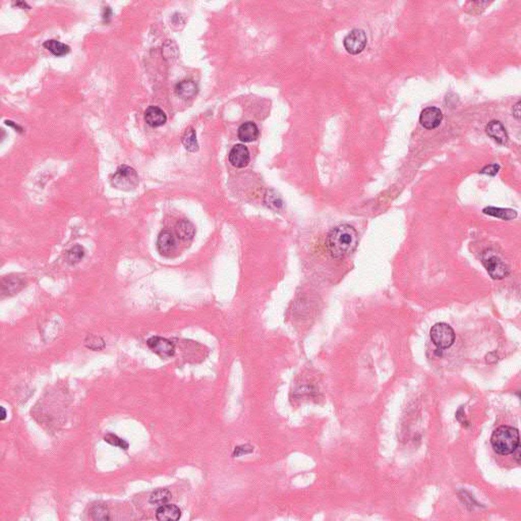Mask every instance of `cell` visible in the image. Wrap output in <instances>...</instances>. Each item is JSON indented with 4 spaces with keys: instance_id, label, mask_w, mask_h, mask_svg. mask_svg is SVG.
<instances>
[{
    "instance_id": "obj_1",
    "label": "cell",
    "mask_w": 521,
    "mask_h": 521,
    "mask_svg": "<svg viewBox=\"0 0 521 521\" xmlns=\"http://www.w3.org/2000/svg\"><path fill=\"white\" fill-rule=\"evenodd\" d=\"M358 244V234L348 224L339 225L332 229L327 237V245L331 256L340 260L354 252Z\"/></svg>"
},
{
    "instance_id": "obj_2",
    "label": "cell",
    "mask_w": 521,
    "mask_h": 521,
    "mask_svg": "<svg viewBox=\"0 0 521 521\" xmlns=\"http://www.w3.org/2000/svg\"><path fill=\"white\" fill-rule=\"evenodd\" d=\"M491 444L494 451L502 456L512 454L520 444L519 432L510 426L497 428L491 437Z\"/></svg>"
},
{
    "instance_id": "obj_3",
    "label": "cell",
    "mask_w": 521,
    "mask_h": 521,
    "mask_svg": "<svg viewBox=\"0 0 521 521\" xmlns=\"http://www.w3.org/2000/svg\"><path fill=\"white\" fill-rule=\"evenodd\" d=\"M431 339L438 349L451 348L455 341V332L446 323L435 324L430 332Z\"/></svg>"
},
{
    "instance_id": "obj_4",
    "label": "cell",
    "mask_w": 521,
    "mask_h": 521,
    "mask_svg": "<svg viewBox=\"0 0 521 521\" xmlns=\"http://www.w3.org/2000/svg\"><path fill=\"white\" fill-rule=\"evenodd\" d=\"M111 184L121 190H131L138 186L139 176L133 168L122 165L112 175Z\"/></svg>"
},
{
    "instance_id": "obj_5",
    "label": "cell",
    "mask_w": 521,
    "mask_h": 521,
    "mask_svg": "<svg viewBox=\"0 0 521 521\" xmlns=\"http://www.w3.org/2000/svg\"><path fill=\"white\" fill-rule=\"evenodd\" d=\"M483 264L487 269L489 275L495 280H501L505 278L509 274V269L506 264L491 250L484 253L483 255Z\"/></svg>"
},
{
    "instance_id": "obj_6",
    "label": "cell",
    "mask_w": 521,
    "mask_h": 521,
    "mask_svg": "<svg viewBox=\"0 0 521 521\" xmlns=\"http://www.w3.org/2000/svg\"><path fill=\"white\" fill-rule=\"evenodd\" d=\"M344 48L349 54L356 55L363 51L366 45V36L362 30L354 29L352 30L343 41Z\"/></svg>"
},
{
    "instance_id": "obj_7",
    "label": "cell",
    "mask_w": 521,
    "mask_h": 521,
    "mask_svg": "<svg viewBox=\"0 0 521 521\" xmlns=\"http://www.w3.org/2000/svg\"><path fill=\"white\" fill-rule=\"evenodd\" d=\"M147 345L154 353L162 358L170 357L174 354V345L171 341L162 337H151L147 341Z\"/></svg>"
},
{
    "instance_id": "obj_8",
    "label": "cell",
    "mask_w": 521,
    "mask_h": 521,
    "mask_svg": "<svg viewBox=\"0 0 521 521\" xmlns=\"http://www.w3.org/2000/svg\"><path fill=\"white\" fill-rule=\"evenodd\" d=\"M443 119L442 111L436 107H428L423 109L419 116L420 124L427 129H434L438 127Z\"/></svg>"
},
{
    "instance_id": "obj_9",
    "label": "cell",
    "mask_w": 521,
    "mask_h": 521,
    "mask_svg": "<svg viewBox=\"0 0 521 521\" xmlns=\"http://www.w3.org/2000/svg\"><path fill=\"white\" fill-rule=\"evenodd\" d=\"M229 162L236 168H243L249 163V152L244 145H235L229 153Z\"/></svg>"
},
{
    "instance_id": "obj_10",
    "label": "cell",
    "mask_w": 521,
    "mask_h": 521,
    "mask_svg": "<svg viewBox=\"0 0 521 521\" xmlns=\"http://www.w3.org/2000/svg\"><path fill=\"white\" fill-rule=\"evenodd\" d=\"M486 131L497 143H499L501 145H505L508 143V140H509L508 133L506 131V128L504 127V125L500 121L493 120V121L489 122L488 125L486 126Z\"/></svg>"
},
{
    "instance_id": "obj_11",
    "label": "cell",
    "mask_w": 521,
    "mask_h": 521,
    "mask_svg": "<svg viewBox=\"0 0 521 521\" xmlns=\"http://www.w3.org/2000/svg\"><path fill=\"white\" fill-rule=\"evenodd\" d=\"M157 247L158 250L164 256H168L171 253H173L176 247V241L174 238L173 233L169 230H163L161 232L157 239Z\"/></svg>"
},
{
    "instance_id": "obj_12",
    "label": "cell",
    "mask_w": 521,
    "mask_h": 521,
    "mask_svg": "<svg viewBox=\"0 0 521 521\" xmlns=\"http://www.w3.org/2000/svg\"><path fill=\"white\" fill-rule=\"evenodd\" d=\"M145 120L150 126L158 127L166 122L167 116L161 108L157 106H150L145 111Z\"/></svg>"
},
{
    "instance_id": "obj_13",
    "label": "cell",
    "mask_w": 521,
    "mask_h": 521,
    "mask_svg": "<svg viewBox=\"0 0 521 521\" xmlns=\"http://www.w3.org/2000/svg\"><path fill=\"white\" fill-rule=\"evenodd\" d=\"M259 128L258 126L252 122L247 121L241 124L238 128V139L243 143H250L256 141L259 138Z\"/></svg>"
},
{
    "instance_id": "obj_14",
    "label": "cell",
    "mask_w": 521,
    "mask_h": 521,
    "mask_svg": "<svg viewBox=\"0 0 521 521\" xmlns=\"http://www.w3.org/2000/svg\"><path fill=\"white\" fill-rule=\"evenodd\" d=\"M181 516L180 509L172 504H164L159 506L156 511V518L160 521L178 520Z\"/></svg>"
},
{
    "instance_id": "obj_15",
    "label": "cell",
    "mask_w": 521,
    "mask_h": 521,
    "mask_svg": "<svg viewBox=\"0 0 521 521\" xmlns=\"http://www.w3.org/2000/svg\"><path fill=\"white\" fill-rule=\"evenodd\" d=\"M175 92L180 98L189 99V98H192L197 94L198 87H197L196 83H194L192 81L184 80L176 85Z\"/></svg>"
},
{
    "instance_id": "obj_16",
    "label": "cell",
    "mask_w": 521,
    "mask_h": 521,
    "mask_svg": "<svg viewBox=\"0 0 521 521\" xmlns=\"http://www.w3.org/2000/svg\"><path fill=\"white\" fill-rule=\"evenodd\" d=\"M175 231H176V234L179 239H181L183 241H188V240L192 239V237L195 235V227L191 222L184 219V220L179 221L176 224Z\"/></svg>"
},
{
    "instance_id": "obj_17",
    "label": "cell",
    "mask_w": 521,
    "mask_h": 521,
    "mask_svg": "<svg viewBox=\"0 0 521 521\" xmlns=\"http://www.w3.org/2000/svg\"><path fill=\"white\" fill-rule=\"evenodd\" d=\"M181 142L187 151L192 152V153L199 151V144L197 141V134H196V130L194 129V127L188 126L185 129L184 133L182 134Z\"/></svg>"
},
{
    "instance_id": "obj_18",
    "label": "cell",
    "mask_w": 521,
    "mask_h": 521,
    "mask_svg": "<svg viewBox=\"0 0 521 521\" xmlns=\"http://www.w3.org/2000/svg\"><path fill=\"white\" fill-rule=\"evenodd\" d=\"M485 214L497 217L503 220H512L517 217L516 211L512 209H504V208H495V207H488L485 208L483 211Z\"/></svg>"
},
{
    "instance_id": "obj_19",
    "label": "cell",
    "mask_w": 521,
    "mask_h": 521,
    "mask_svg": "<svg viewBox=\"0 0 521 521\" xmlns=\"http://www.w3.org/2000/svg\"><path fill=\"white\" fill-rule=\"evenodd\" d=\"M43 46L46 49H48L55 56H63V55L67 54L70 50L69 46H67L59 41H56V40H48L43 44Z\"/></svg>"
},
{
    "instance_id": "obj_20",
    "label": "cell",
    "mask_w": 521,
    "mask_h": 521,
    "mask_svg": "<svg viewBox=\"0 0 521 521\" xmlns=\"http://www.w3.org/2000/svg\"><path fill=\"white\" fill-rule=\"evenodd\" d=\"M171 499V493L166 489H159L154 492L150 497V503L157 506H162L167 504V502Z\"/></svg>"
},
{
    "instance_id": "obj_21",
    "label": "cell",
    "mask_w": 521,
    "mask_h": 521,
    "mask_svg": "<svg viewBox=\"0 0 521 521\" xmlns=\"http://www.w3.org/2000/svg\"><path fill=\"white\" fill-rule=\"evenodd\" d=\"M22 286H23V283L17 278L16 279L15 278H6V279H3V281H2V290L6 294H13V293L17 292L22 288Z\"/></svg>"
},
{
    "instance_id": "obj_22",
    "label": "cell",
    "mask_w": 521,
    "mask_h": 521,
    "mask_svg": "<svg viewBox=\"0 0 521 521\" xmlns=\"http://www.w3.org/2000/svg\"><path fill=\"white\" fill-rule=\"evenodd\" d=\"M84 257H85V250L81 245H75V246L71 247L67 252V255H66L67 262L71 265H74V264L81 262L84 259Z\"/></svg>"
},
{
    "instance_id": "obj_23",
    "label": "cell",
    "mask_w": 521,
    "mask_h": 521,
    "mask_svg": "<svg viewBox=\"0 0 521 521\" xmlns=\"http://www.w3.org/2000/svg\"><path fill=\"white\" fill-rule=\"evenodd\" d=\"M90 514L94 520H108L109 519L108 510L103 504H95L91 508Z\"/></svg>"
},
{
    "instance_id": "obj_24",
    "label": "cell",
    "mask_w": 521,
    "mask_h": 521,
    "mask_svg": "<svg viewBox=\"0 0 521 521\" xmlns=\"http://www.w3.org/2000/svg\"><path fill=\"white\" fill-rule=\"evenodd\" d=\"M265 202L271 209L278 210L282 207V201L274 191H268L265 197Z\"/></svg>"
},
{
    "instance_id": "obj_25",
    "label": "cell",
    "mask_w": 521,
    "mask_h": 521,
    "mask_svg": "<svg viewBox=\"0 0 521 521\" xmlns=\"http://www.w3.org/2000/svg\"><path fill=\"white\" fill-rule=\"evenodd\" d=\"M105 442L116 446L120 449H123V450H127L128 449V443L126 441H124L123 439H120L119 437H117L114 434H108L105 436L104 438Z\"/></svg>"
},
{
    "instance_id": "obj_26",
    "label": "cell",
    "mask_w": 521,
    "mask_h": 521,
    "mask_svg": "<svg viewBox=\"0 0 521 521\" xmlns=\"http://www.w3.org/2000/svg\"><path fill=\"white\" fill-rule=\"evenodd\" d=\"M254 451V447H252L250 445H242V446H239V447H236L234 449V452H233V456L234 457H239V456H242V455H246V454H249Z\"/></svg>"
},
{
    "instance_id": "obj_27",
    "label": "cell",
    "mask_w": 521,
    "mask_h": 521,
    "mask_svg": "<svg viewBox=\"0 0 521 521\" xmlns=\"http://www.w3.org/2000/svg\"><path fill=\"white\" fill-rule=\"evenodd\" d=\"M499 165H496V164H493V165H489V166H486L480 172L484 174H488V175H495V174L498 173V170H499Z\"/></svg>"
},
{
    "instance_id": "obj_28",
    "label": "cell",
    "mask_w": 521,
    "mask_h": 521,
    "mask_svg": "<svg viewBox=\"0 0 521 521\" xmlns=\"http://www.w3.org/2000/svg\"><path fill=\"white\" fill-rule=\"evenodd\" d=\"M512 113L513 116L519 120L520 119V102H517L514 106H513V109H512Z\"/></svg>"
},
{
    "instance_id": "obj_29",
    "label": "cell",
    "mask_w": 521,
    "mask_h": 521,
    "mask_svg": "<svg viewBox=\"0 0 521 521\" xmlns=\"http://www.w3.org/2000/svg\"><path fill=\"white\" fill-rule=\"evenodd\" d=\"M1 411H2V414H1V420H4L5 417H6V410L4 407H1Z\"/></svg>"
}]
</instances>
